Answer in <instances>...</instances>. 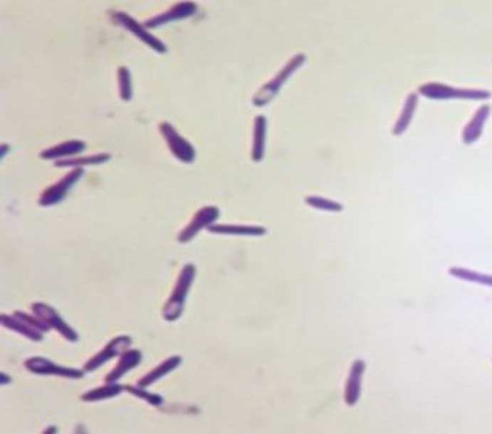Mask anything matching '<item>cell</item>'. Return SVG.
Returning a JSON list of instances; mask_svg holds the SVG:
<instances>
[{
    "label": "cell",
    "instance_id": "obj_7",
    "mask_svg": "<svg viewBox=\"0 0 492 434\" xmlns=\"http://www.w3.org/2000/svg\"><path fill=\"white\" fill-rule=\"evenodd\" d=\"M31 310L35 316H38L43 323H47L50 329H54L60 336H63L66 340L75 343L78 342V333L68 326L64 319L57 313V310L46 302H33L31 306Z\"/></svg>",
    "mask_w": 492,
    "mask_h": 434
},
{
    "label": "cell",
    "instance_id": "obj_15",
    "mask_svg": "<svg viewBox=\"0 0 492 434\" xmlns=\"http://www.w3.org/2000/svg\"><path fill=\"white\" fill-rule=\"evenodd\" d=\"M85 147H87L85 142L78 141V139H71V141H66L58 145L47 148L46 151L41 152L39 157L42 159H61V158L81 154L85 149Z\"/></svg>",
    "mask_w": 492,
    "mask_h": 434
},
{
    "label": "cell",
    "instance_id": "obj_4",
    "mask_svg": "<svg viewBox=\"0 0 492 434\" xmlns=\"http://www.w3.org/2000/svg\"><path fill=\"white\" fill-rule=\"evenodd\" d=\"M110 16L116 25L125 28L132 35H135L138 39H141L145 43V46H148L155 53H158V54H167L168 53V48L165 47V43L161 39H158L155 35L148 32V29L142 23H140L137 19H133L127 14L119 12V11H113L110 14Z\"/></svg>",
    "mask_w": 492,
    "mask_h": 434
},
{
    "label": "cell",
    "instance_id": "obj_12",
    "mask_svg": "<svg viewBox=\"0 0 492 434\" xmlns=\"http://www.w3.org/2000/svg\"><path fill=\"white\" fill-rule=\"evenodd\" d=\"M365 368H367V365H365V361H362V359L353 361V364L350 366L347 381L345 385V403L349 407L355 406L361 398L362 376H364Z\"/></svg>",
    "mask_w": 492,
    "mask_h": 434
},
{
    "label": "cell",
    "instance_id": "obj_1",
    "mask_svg": "<svg viewBox=\"0 0 492 434\" xmlns=\"http://www.w3.org/2000/svg\"><path fill=\"white\" fill-rule=\"evenodd\" d=\"M194 278H196V267L193 264H186L182 268L180 274H178L174 288L162 307V317L167 322H175L182 317L184 304L190 292V288L194 282Z\"/></svg>",
    "mask_w": 492,
    "mask_h": 434
},
{
    "label": "cell",
    "instance_id": "obj_13",
    "mask_svg": "<svg viewBox=\"0 0 492 434\" xmlns=\"http://www.w3.org/2000/svg\"><path fill=\"white\" fill-rule=\"evenodd\" d=\"M141 362H142V352L141 351L127 349L126 352H123L120 355V359L116 364V366L105 376V382L106 383L117 382L119 379H122V376H125L133 368H137Z\"/></svg>",
    "mask_w": 492,
    "mask_h": 434
},
{
    "label": "cell",
    "instance_id": "obj_18",
    "mask_svg": "<svg viewBox=\"0 0 492 434\" xmlns=\"http://www.w3.org/2000/svg\"><path fill=\"white\" fill-rule=\"evenodd\" d=\"M266 119L265 116H256L253 120V137L251 157L253 162H261L265 155V139H266Z\"/></svg>",
    "mask_w": 492,
    "mask_h": 434
},
{
    "label": "cell",
    "instance_id": "obj_24",
    "mask_svg": "<svg viewBox=\"0 0 492 434\" xmlns=\"http://www.w3.org/2000/svg\"><path fill=\"white\" fill-rule=\"evenodd\" d=\"M117 89H119V97L123 102H130L133 96L132 90V75L127 67L120 65L117 68Z\"/></svg>",
    "mask_w": 492,
    "mask_h": 434
},
{
    "label": "cell",
    "instance_id": "obj_8",
    "mask_svg": "<svg viewBox=\"0 0 492 434\" xmlns=\"http://www.w3.org/2000/svg\"><path fill=\"white\" fill-rule=\"evenodd\" d=\"M25 368L35 374V375H54V376H61L67 379H81L84 376V371L75 369V368H68V366H60L54 364L53 361L42 358V356H35L29 358L25 361Z\"/></svg>",
    "mask_w": 492,
    "mask_h": 434
},
{
    "label": "cell",
    "instance_id": "obj_11",
    "mask_svg": "<svg viewBox=\"0 0 492 434\" xmlns=\"http://www.w3.org/2000/svg\"><path fill=\"white\" fill-rule=\"evenodd\" d=\"M197 5L194 2H178L175 5H172L169 9H167L165 12L145 21L144 26L148 29H154V28H159L168 22H174V21H182L186 18L193 16L197 12Z\"/></svg>",
    "mask_w": 492,
    "mask_h": 434
},
{
    "label": "cell",
    "instance_id": "obj_21",
    "mask_svg": "<svg viewBox=\"0 0 492 434\" xmlns=\"http://www.w3.org/2000/svg\"><path fill=\"white\" fill-rule=\"evenodd\" d=\"M122 391H125L123 385H119L117 382L105 383L103 386L85 391V393L81 396V401H84V403H98V401L109 400V398H113V397L119 396Z\"/></svg>",
    "mask_w": 492,
    "mask_h": 434
},
{
    "label": "cell",
    "instance_id": "obj_20",
    "mask_svg": "<svg viewBox=\"0 0 492 434\" xmlns=\"http://www.w3.org/2000/svg\"><path fill=\"white\" fill-rule=\"evenodd\" d=\"M417 105H419V97L416 93H412L406 102H404V106H402L401 109V113H399V117L398 120L395 122L394 127H392V134L395 137H399L402 135L407 130V127L410 126V122L414 116V112L417 109Z\"/></svg>",
    "mask_w": 492,
    "mask_h": 434
},
{
    "label": "cell",
    "instance_id": "obj_26",
    "mask_svg": "<svg viewBox=\"0 0 492 434\" xmlns=\"http://www.w3.org/2000/svg\"><path fill=\"white\" fill-rule=\"evenodd\" d=\"M305 204H308L313 208H318V210H323V211H342L343 206L337 201L325 199V197H319V196H308L305 197Z\"/></svg>",
    "mask_w": 492,
    "mask_h": 434
},
{
    "label": "cell",
    "instance_id": "obj_2",
    "mask_svg": "<svg viewBox=\"0 0 492 434\" xmlns=\"http://www.w3.org/2000/svg\"><path fill=\"white\" fill-rule=\"evenodd\" d=\"M307 57L305 54H295L293 58L287 61V64L270 80L265 83L261 89L253 95L252 97V105L255 107H263L280 93L283 89V85L288 81V78L305 63Z\"/></svg>",
    "mask_w": 492,
    "mask_h": 434
},
{
    "label": "cell",
    "instance_id": "obj_3",
    "mask_svg": "<svg viewBox=\"0 0 492 434\" xmlns=\"http://www.w3.org/2000/svg\"><path fill=\"white\" fill-rule=\"evenodd\" d=\"M419 93L431 100H488L491 93L481 89H458L443 83H426L419 87Z\"/></svg>",
    "mask_w": 492,
    "mask_h": 434
},
{
    "label": "cell",
    "instance_id": "obj_25",
    "mask_svg": "<svg viewBox=\"0 0 492 434\" xmlns=\"http://www.w3.org/2000/svg\"><path fill=\"white\" fill-rule=\"evenodd\" d=\"M123 389L126 391V393L132 394V396H135L141 400H144L145 403H148L150 406H154V407H159L162 406L164 403V398L158 394H152V393H148V391L142 386H132V385H123Z\"/></svg>",
    "mask_w": 492,
    "mask_h": 434
},
{
    "label": "cell",
    "instance_id": "obj_14",
    "mask_svg": "<svg viewBox=\"0 0 492 434\" xmlns=\"http://www.w3.org/2000/svg\"><path fill=\"white\" fill-rule=\"evenodd\" d=\"M489 113H491V106L482 105L476 110L473 117L469 120V123L466 125V127L464 129V134H462V139L466 145H471L479 139L482 130H483V125H485L486 119L489 117Z\"/></svg>",
    "mask_w": 492,
    "mask_h": 434
},
{
    "label": "cell",
    "instance_id": "obj_5",
    "mask_svg": "<svg viewBox=\"0 0 492 434\" xmlns=\"http://www.w3.org/2000/svg\"><path fill=\"white\" fill-rule=\"evenodd\" d=\"M159 134L162 135L168 149L171 154L184 164H192L196 159V149L194 147L183 138L178 130L169 123V122H161L159 123Z\"/></svg>",
    "mask_w": 492,
    "mask_h": 434
},
{
    "label": "cell",
    "instance_id": "obj_9",
    "mask_svg": "<svg viewBox=\"0 0 492 434\" xmlns=\"http://www.w3.org/2000/svg\"><path fill=\"white\" fill-rule=\"evenodd\" d=\"M132 344V337L130 336H117L115 339H112L100 352H98L95 356H92V359H88L84 366L83 371L84 372H93L98 368H100L102 365H105L106 362H109L110 359H113L117 355H122L123 352H126L129 349V346Z\"/></svg>",
    "mask_w": 492,
    "mask_h": 434
},
{
    "label": "cell",
    "instance_id": "obj_10",
    "mask_svg": "<svg viewBox=\"0 0 492 434\" xmlns=\"http://www.w3.org/2000/svg\"><path fill=\"white\" fill-rule=\"evenodd\" d=\"M220 216V210L216 206H206L203 208H200L194 216L193 219L190 221V223L182 231V233L178 235V242L180 243H189L190 240H193L196 238V235L203 231V229H209L211 225H214V222L219 219Z\"/></svg>",
    "mask_w": 492,
    "mask_h": 434
},
{
    "label": "cell",
    "instance_id": "obj_23",
    "mask_svg": "<svg viewBox=\"0 0 492 434\" xmlns=\"http://www.w3.org/2000/svg\"><path fill=\"white\" fill-rule=\"evenodd\" d=\"M449 274L459 278V280H464V281L476 282V284H481L485 287H492V275L481 274V272L465 270V268H451Z\"/></svg>",
    "mask_w": 492,
    "mask_h": 434
},
{
    "label": "cell",
    "instance_id": "obj_6",
    "mask_svg": "<svg viewBox=\"0 0 492 434\" xmlns=\"http://www.w3.org/2000/svg\"><path fill=\"white\" fill-rule=\"evenodd\" d=\"M84 176V169L83 168H74L73 171H70L68 174L63 179H60L56 184L47 187L43 190L38 199L39 206L42 207H51L56 206L58 203H61L67 193L75 186V183H78V180Z\"/></svg>",
    "mask_w": 492,
    "mask_h": 434
},
{
    "label": "cell",
    "instance_id": "obj_16",
    "mask_svg": "<svg viewBox=\"0 0 492 434\" xmlns=\"http://www.w3.org/2000/svg\"><path fill=\"white\" fill-rule=\"evenodd\" d=\"M183 364V358L182 356H178V355H174V356H169L168 359H165L164 362H161L159 365H157L152 371H150L147 375H144L138 385L142 386V388H148L151 386L152 383H155L157 381L162 379L165 375H168L169 372H172L174 369H177L178 366H180Z\"/></svg>",
    "mask_w": 492,
    "mask_h": 434
},
{
    "label": "cell",
    "instance_id": "obj_22",
    "mask_svg": "<svg viewBox=\"0 0 492 434\" xmlns=\"http://www.w3.org/2000/svg\"><path fill=\"white\" fill-rule=\"evenodd\" d=\"M112 159V155L108 152L103 154H95L88 157H81V158H70V159H58L56 162L57 166H74V168H81L84 165H100L106 164L108 161Z\"/></svg>",
    "mask_w": 492,
    "mask_h": 434
},
{
    "label": "cell",
    "instance_id": "obj_19",
    "mask_svg": "<svg viewBox=\"0 0 492 434\" xmlns=\"http://www.w3.org/2000/svg\"><path fill=\"white\" fill-rule=\"evenodd\" d=\"M214 235H234V236H263L266 229L262 226L248 225H211L207 229Z\"/></svg>",
    "mask_w": 492,
    "mask_h": 434
},
{
    "label": "cell",
    "instance_id": "obj_17",
    "mask_svg": "<svg viewBox=\"0 0 492 434\" xmlns=\"http://www.w3.org/2000/svg\"><path fill=\"white\" fill-rule=\"evenodd\" d=\"M0 322H2V326L12 330V332H16L22 336H25L26 339L32 340V342H41L43 339V334L41 330L35 329L33 326H31L29 323H26L25 320H21L18 319L15 314L9 316V314H2L0 316Z\"/></svg>",
    "mask_w": 492,
    "mask_h": 434
}]
</instances>
